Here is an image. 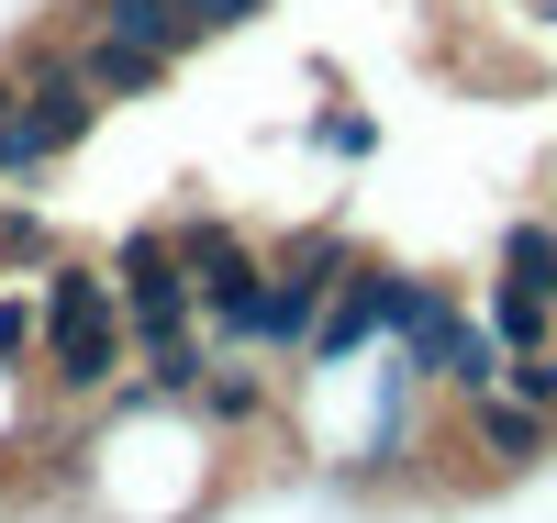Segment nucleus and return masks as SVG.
<instances>
[{"instance_id":"nucleus-1","label":"nucleus","mask_w":557,"mask_h":523,"mask_svg":"<svg viewBox=\"0 0 557 523\" xmlns=\"http://www.w3.org/2000/svg\"><path fill=\"white\" fill-rule=\"evenodd\" d=\"M346 267H357V246H346L335 223L268 246V301H257V357L268 368H301V346H312V323H323V301H335Z\"/></svg>"},{"instance_id":"nucleus-2","label":"nucleus","mask_w":557,"mask_h":523,"mask_svg":"<svg viewBox=\"0 0 557 523\" xmlns=\"http://www.w3.org/2000/svg\"><path fill=\"white\" fill-rule=\"evenodd\" d=\"M101 267H112V312H123L134 346H146V335H178V323H201V312H190V267H178L168 223H134Z\"/></svg>"},{"instance_id":"nucleus-3","label":"nucleus","mask_w":557,"mask_h":523,"mask_svg":"<svg viewBox=\"0 0 557 523\" xmlns=\"http://www.w3.org/2000/svg\"><path fill=\"white\" fill-rule=\"evenodd\" d=\"M457 423H469V457L491 468V480H524V468H546V457H557V423H546V412H524L513 390L457 401Z\"/></svg>"},{"instance_id":"nucleus-4","label":"nucleus","mask_w":557,"mask_h":523,"mask_svg":"<svg viewBox=\"0 0 557 523\" xmlns=\"http://www.w3.org/2000/svg\"><path fill=\"white\" fill-rule=\"evenodd\" d=\"M190 412L212 423V435H246V423H268V412H278V368H268V357H223V346H212Z\"/></svg>"},{"instance_id":"nucleus-5","label":"nucleus","mask_w":557,"mask_h":523,"mask_svg":"<svg viewBox=\"0 0 557 523\" xmlns=\"http://www.w3.org/2000/svg\"><path fill=\"white\" fill-rule=\"evenodd\" d=\"M89 34H123V45H157L168 67L190 57V45H212L190 0H89Z\"/></svg>"},{"instance_id":"nucleus-6","label":"nucleus","mask_w":557,"mask_h":523,"mask_svg":"<svg viewBox=\"0 0 557 523\" xmlns=\"http://www.w3.org/2000/svg\"><path fill=\"white\" fill-rule=\"evenodd\" d=\"M67 57H78V78L101 89V101H146V89H168V57H157V45H123V34H89V23H78Z\"/></svg>"},{"instance_id":"nucleus-7","label":"nucleus","mask_w":557,"mask_h":523,"mask_svg":"<svg viewBox=\"0 0 557 523\" xmlns=\"http://www.w3.org/2000/svg\"><path fill=\"white\" fill-rule=\"evenodd\" d=\"M502 290H524V301H557V212H524V223H502V257H491Z\"/></svg>"},{"instance_id":"nucleus-8","label":"nucleus","mask_w":557,"mask_h":523,"mask_svg":"<svg viewBox=\"0 0 557 523\" xmlns=\"http://www.w3.org/2000/svg\"><path fill=\"white\" fill-rule=\"evenodd\" d=\"M435 390H446V401H480V390H502V335H491L480 312L457 323V346H446V368H435Z\"/></svg>"},{"instance_id":"nucleus-9","label":"nucleus","mask_w":557,"mask_h":523,"mask_svg":"<svg viewBox=\"0 0 557 523\" xmlns=\"http://www.w3.org/2000/svg\"><path fill=\"white\" fill-rule=\"evenodd\" d=\"M34 346H45L34 278H0V378H34Z\"/></svg>"},{"instance_id":"nucleus-10","label":"nucleus","mask_w":557,"mask_h":523,"mask_svg":"<svg viewBox=\"0 0 557 523\" xmlns=\"http://www.w3.org/2000/svg\"><path fill=\"white\" fill-rule=\"evenodd\" d=\"M45 257H57V234H45L23 201H0V278H34Z\"/></svg>"},{"instance_id":"nucleus-11","label":"nucleus","mask_w":557,"mask_h":523,"mask_svg":"<svg viewBox=\"0 0 557 523\" xmlns=\"http://www.w3.org/2000/svg\"><path fill=\"white\" fill-rule=\"evenodd\" d=\"M502 390H513L524 412L557 423V346H524V357H502Z\"/></svg>"},{"instance_id":"nucleus-12","label":"nucleus","mask_w":557,"mask_h":523,"mask_svg":"<svg viewBox=\"0 0 557 523\" xmlns=\"http://www.w3.org/2000/svg\"><path fill=\"white\" fill-rule=\"evenodd\" d=\"M312 134H323V146H335V157H368V146H380V123H368V112H323Z\"/></svg>"},{"instance_id":"nucleus-13","label":"nucleus","mask_w":557,"mask_h":523,"mask_svg":"<svg viewBox=\"0 0 557 523\" xmlns=\"http://www.w3.org/2000/svg\"><path fill=\"white\" fill-rule=\"evenodd\" d=\"M190 12H201V34H246V23L268 12V0H190Z\"/></svg>"},{"instance_id":"nucleus-14","label":"nucleus","mask_w":557,"mask_h":523,"mask_svg":"<svg viewBox=\"0 0 557 523\" xmlns=\"http://www.w3.org/2000/svg\"><path fill=\"white\" fill-rule=\"evenodd\" d=\"M0 201H12V189H0Z\"/></svg>"},{"instance_id":"nucleus-15","label":"nucleus","mask_w":557,"mask_h":523,"mask_svg":"<svg viewBox=\"0 0 557 523\" xmlns=\"http://www.w3.org/2000/svg\"><path fill=\"white\" fill-rule=\"evenodd\" d=\"M546 23H557V12H546Z\"/></svg>"}]
</instances>
